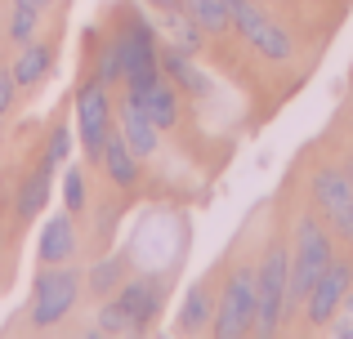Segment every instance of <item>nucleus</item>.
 <instances>
[{"instance_id": "25", "label": "nucleus", "mask_w": 353, "mask_h": 339, "mask_svg": "<svg viewBox=\"0 0 353 339\" xmlns=\"http://www.w3.org/2000/svg\"><path fill=\"white\" fill-rule=\"evenodd\" d=\"M68 152H72V134H68V125H59V130L50 134V152H45V161H68Z\"/></svg>"}, {"instance_id": "11", "label": "nucleus", "mask_w": 353, "mask_h": 339, "mask_svg": "<svg viewBox=\"0 0 353 339\" xmlns=\"http://www.w3.org/2000/svg\"><path fill=\"white\" fill-rule=\"evenodd\" d=\"M121 134H125V143L134 148V157H152L161 130L152 125V116H148L134 98H125V103H121Z\"/></svg>"}, {"instance_id": "17", "label": "nucleus", "mask_w": 353, "mask_h": 339, "mask_svg": "<svg viewBox=\"0 0 353 339\" xmlns=\"http://www.w3.org/2000/svg\"><path fill=\"white\" fill-rule=\"evenodd\" d=\"M161 67L170 72V80H174V85H183L192 98H206V94H210V80L201 76V72L192 67L188 58H183V50H165V54H161Z\"/></svg>"}, {"instance_id": "6", "label": "nucleus", "mask_w": 353, "mask_h": 339, "mask_svg": "<svg viewBox=\"0 0 353 339\" xmlns=\"http://www.w3.org/2000/svg\"><path fill=\"white\" fill-rule=\"evenodd\" d=\"M121 63H125L130 98H143L148 89L161 80V54H157V45H152V27L148 23H134L121 36Z\"/></svg>"}, {"instance_id": "22", "label": "nucleus", "mask_w": 353, "mask_h": 339, "mask_svg": "<svg viewBox=\"0 0 353 339\" xmlns=\"http://www.w3.org/2000/svg\"><path fill=\"white\" fill-rule=\"evenodd\" d=\"M36 14H41V9H32V5H14V23H9V36H14L18 45H32V36H36Z\"/></svg>"}, {"instance_id": "14", "label": "nucleus", "mask_w": 353, "mask_h": 339, "mask_svg": "<svg viewBox=\"0 0 353 339\" xmlns=\"http://www.w3.org/2000/svg\"><path fill=\"white\" fill-rule=\"evenodd\" d=\"M50 183H54V161H41L32 174H27L23 192H18V219H36L50 201Z\"/></svg>"}, {"instance_id": "16", "label": "nucleus", "mask_w": 353, "mask_h": 339, "mask_svg": "<svg viewBox=\"0 0 353 339\" xmlns=\"http://www.w3.org/2000/svg\"><path fill=\"white\" fill-rule=\"evenodd\" d=\"M210 322H215V299H210V290L188 286V295H183V304H179V331L197 335V331H206Z\"/></svg>"}, {"instance_id": "15", "label": "nucleus", "mask_w": 353, "mask_h": 339, "mask_svg": "<svg viewBox=\"0 0 353 339\" xmlns=\"http://www.w3.org/2000/svg\"><path fill=\"white\" fill-rule=\"evenodd\" d=\"M77 250V232H72V219L68 215H54L41 232V263H63L72 259Z\"/></svg>"}, {"instance_id": "30", "label": "nucleus", "mask_w": 353, "mask_h": 339, "mask_svg": "<svg viewBox=\"0 0 353 339\" xmlns=\"http://www.w3.org/2000/svg\"><path fill=\"white\" fill-rule=\"evenodd\" d=\"M345 308H349V313H353V290H349V295H345Z\"/></svg>"}, {"instance_id": "4", "label": "nucleus", "mask_w": 353, "mask_h": 339, "mask_svg": "<svg viewBox=\"0 0 353 339\" xmlns=\"http://www.w3.org/2000/svg\"><path fill=\"white\" fill-rule=\"evenodd\" d=\"M255 317H259V295H255V268H241L228 277L224 295L215 304V322L210 331L219 339H241V335H255Z\"/></svg>"}, {"instance_id": "21", "label": "nucleus", "mask_w": 353, "mask_h": 339, "mask_svg": "<svg viewBox=\"0 0 353 339\" xmlns=\"http://www.w3.org/2000/svg\"><path fill=\"white\" fill-rule=\"evenodd\" d=\"M99 335H134V326H130L125 308H121L117 299H108V304L99 308Z\"/></svg>"}, {"instance_id": "8", "label": "nucleus", "mask_w": 353, "mask_h": 339, "mask_svg": "<svg viewBox=\"0 0 353 339\" xmlns=\"http://www.w3.org/2000/svg\"><path fill=\"white\" fill-rule=\"evenodd\" d=\"M77 125H81V143H85L90 157H103V143L112 134V103H108V85L103 80H90L77 94Z\"/></svg>"}, {"instance_id": "3", "label": "nucleus", "mask_w": 353, "mask_h": 339, "mask_svg": "<svg viewBox=\"0 0 353 339\" xmlns=\"http://www.w3.org/2000/svg\"><path fill=\"white\" fill-rule=\"evenodd\" d=\"M224 5H228V27L241 32V41L255 54H264L268 63H286L295 54V41L286 36V27H277L255 0H224Z\"/></svg>"}, {"instance_id": "19", "label": "nucleus", "mask_w": 353, "mask_h": 339, "mask_svg": "<svg viewBox=\"0 0 353 339\" xmlns=\"http://www.w3.org/2000/svg\"><path fill=\"white\" fill-rule=\"evenodd\" d=\"M50 63H54V54L45 50V45H27L23 58L14 63V80H18V85H36V80L50 72Z\"/></svg>"}, {"instance_id": "12", "label": "nucleus", "mask_w": 353, "mask_h": 339, "mask_svg": "<svg viewBox=\"0 0 353 339\" xmlns=\"http://www.w3.org/2000/svg\"><path fill=\"white\" fill-rule=\"evenodd\" d=\"M103 170L112 174V183L117 188H134V179H139V157H134V148L125 143V134H108V143H103Z\"/></svg>"}, {"instance_id": "7", "label": "nucleus", "mask_w": 353, "mask_h": 339, "mask_svg": "<svg viewBox=\"0 0 353 339\" xmlns=\"http://www.w3.org/2000/svg\"><path fill=\"white\" fill-rule=\"evenodd\" d=\"M77 295H81V277L77 272L50 268V263H45L41 281H36V295H32V322L36 326H59L63 317L72 313Z\"/></svg>"}, {"instance_id": "1", "label": "nucleus", "mask_w": 353, "mask_h": 339, "mask_svg": "<svg viewBox=\"0 0 353 339\" xmlns=\"http://www.w3.org/2000/svg\"><path fill=\"white\" fill-rule=\"evenodd\" d=\"M255 295H259V317H255V335H277L282 326V313L291 304V245L273 241L264 250L255 268Z\"/></svg>"}, {"instance_id": "23", "label": "nucleus", "mask_w": 353, "mask_h": 339, "mask_svg": "<svg viewBox=\"0 0 353 339\" xmlns=\"http://www.w3.org/2000/svg\"><path fill=\"white\" fill-rule=\"evenodd\" d=\"M99 80L103 85H112V80H125V63H121V41H112L103 50V58H99Z\"/></svg>"}, {"instance_id": "10", "label": "nucleus", "mask_w": 353, "mask_h": 339, "mask_svg": "<svg viewBox=\"0 0 353 339\" xmlns=\"http://www.w3.org/2000/svg\"><path fill=\"white\" fill-rule=\"evenodd\" d=\"M117 304L125 308L134 335H143L148 326H152V317L161 313V281H157V277H134V281H125V286L117 290Z\"/></svg>"}, {"instance_id": "2", "label": "nucleus", "mask_w": 353, "mask_h": 339, "mask_svg": "<svg viewBox=\"0 0 353 339\" xmlns=\"http://www.w3.org/2000/svg\"><path fill=\"white\" fill-rule=\"evenodd\" d=\"M331 263V237L313 215L295 223V245H291V304H300L313 290V281L327 272Z\"/></svg>"}, {"instance_id": "24", "label": "nucleus", "mask_w": 353, "mask_h": 339, "mask_svg": "<svg viewBox=\"0 0 353 339\" xmlns=\"http://www.w3.org/2000/svg\"><path fill=\"white\" fill-rule=\"evenodd\" d=\"M63 201H68V210H85V179H81V170L63 174Z\"/></svg>"}, {"instance_id": "9", "label": "nucleus", "mask_w": 353, "mask_h": 339, "mask_svg": "<svg viewBox=\"0 0 353 339\" xmlns=\"http://www.w3.org/2000/svg\"><path fill=\"white\" fill-rule=\"evenodd\" d=\"M349 281H353V268L345 259H331L327 272H322V277L313 281V290L304 295V317H309V326H327L331 317L340 313V304H345V295H349Z\"/></svg>"}, {"instance_id": "20", "label": "nucleus", "mask_w": 353, "mask_h": 339, "mask_svg": "<svg viewBox=\"0 0 353 339\" xmlns=\"http://www.w3.org/2000/svg\"><path fill=\"white\" fill-rule=\"evenodd\" d=\"M121 277H125V259H121V254H108L103 263L90 268V290H94V295H112Z\"/></svg>"}, {"instance_id": "29", "label": "nucleus", "mask_w": 353, "mask_h": 339, "mask_svg": "<svg viewBox=\"0 0 353 339\" xmlns=\"http://www.w3.org/2000/svg\"><path fill=\"white\" fill-rule=\"evenodd\" d=\"M152 5H161V9H179V0H152Z\"/></svg>"}, {"instance_id": "28", "label": "nucleus", "mask_w": 353, "mask_h": 339, "mask_svg": "<svg viewBox=\"0 0 353 339\" xmlns=\"http://www.w3.org/2000/svg\"><path fill=\"white\" fill-rule=\"evenodd\" d=\"M18 5H32V9H45L50 0H18Z\"/></svg>"}, {"instance_id": "27", "label": "nucleus", "mask_w": 353, "mask_h": 339, "mask_svg": "<svg viewBox=\"0 0 353 339\" xmlns=\"http://www.w3.org/2000/svg\"><path fill=\"white\" fill-rule=\"evenodd\" d=\"M336 339H353V322H340L336 326Z\"/></svg>"}, {"instance_id": "26", "label": "nucleus", "mask_w": 353, "mask_h": 339, "mask_svg": "<svg viewBox=\"0 0 353 339\" xmlns=\"http://www.w3.org/2000/svg\"><path fill=\"white\" fill-rule=\"evenodd\" d=\"M14 89H18L14 72H0V116L9 112V103H14Z\"/></svg>"}, {"instance_id": "5", "label": "nucleus", "mask_w": 353, "mask_h": 339, "mask_svg": "<svg viewBox=\"0 0 353 339\" xmlns=\"http://www.w3.org/2000/svg\"><path fill=\"white\" fill-rule=\"evenodd\" d=\"M313 201H318L322 219L331 223V232L353 245V174L340 166L318 170L313 174Z\"/></svg>"}, {"instance_id": "13", "label": "nucleus", "mask_w": 353, "mask_h": 339, "mask_svg": "<svg viewBox=\"0 0 353 339\" xmlns=\"http://www.w3.org/2000/svg\"><path fill=\"white\" fill-rule=\"evenodd\" d=\"M134 103L143 107L148 116H152L157 130H170V125L179 121V89H174V80H165V76L157 80V85L148 89L143 98H134Z\"/></svg>"}, {"instance_id": "31", "label": "nucleus", "mask_w": 353, "mask_h": 339, "mask_svg": "<svg viewBox=\"0 0 353 339\" xmlns=\"http://www.w3.org/2000/svg\"><path fill=\"white\" fill-rule=\"evenodd\" d=\"M349 174H353V157H349Z\"/></svg>"}, {"instance_id": "18", "label": "nucleus", "mask_w": 353, "mask_h": 339, "mask_svg": "<svg viewBox=\"0 0 353 339\" xmlns=\"http://www.w3.org/2000/svg\"><path fill=\"white\" fill-rule=\"evenodd\" d=\"M179 9L201 27V32H210V36L228 32V5L224 0H179Z\"/></svg>"}]
</instances>
